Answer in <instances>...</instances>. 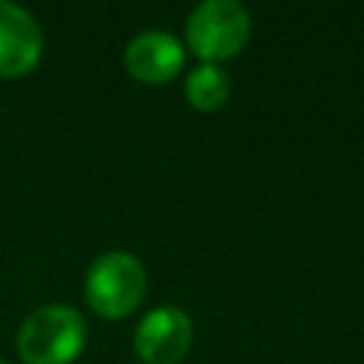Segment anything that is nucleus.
<instances>
[{
	"mask_svg": "<svg viewBox=\"0 0 364 364\" xmlns=\"http://www.w3.org/2000/svg\"><path fill=\"white\" fill-rule=\"evenodd\" d=\"M148 290L145 264L128 250H108L91 262L82 279L85 304L108 321L131 316Z\"/></svg>",
	"mask_w": 364,
	"mask_h": 364,
	"instance_id": "obj_1",
	"label": "nucleus"
},
{
	"mask_svg": "<svg viewBox=\"0 0 364 364\" xmlns=\"http://www.w3.org/2000/svg\"><path fill=\"white\" fill-rule=\"evenodd\" d=\"M85 318L68 304H43L17 330L23 364H71L85 347Z\"/></svg>",
	"mask_w": 364,
	"mask_h": 364,
	"instance_id": "obj_2",
	"label": "nucleus"
},
{
	"mask_svg": "<svg viewBox=\"0 0 364 364\" xmlns=\"http://www.w3.org/2000/svg\"><path fill=\"white\" fill-rule=\"evenodd\" d=\"M253 34L247 9L236 0H205L185 23V46L208 65L236 57Z\"/></svg>",
	"mask_w": 364,
	"mask_h": 364,
	"instance_id": "obj_3",
	"label": "nucleus"
},
{
	"mask_svg": "<svg viewBox=\"0 0 364 364\" xmlns=\"http://www.w3.org/2000/svg\"><path fill=\"white\" fill-rule=\"evenodd\" d=\"M193 344V321L182 307L159 304L134 330V350L145 364H179Z\"/></svg>",
	"mask_w": 364,
	"mask_h": 364,
	"instance_id": "obj_4",
	"label": "nucleus"
},
{
	"mask_svg": "<svg viewBox=\"0 0 364 364\" xmlns=\"http://www.w3.org/2000/svg\"><path fill=\"white\" fill-rule=\"evenodd\" d=\"M43 57V31L17 3L0 0V77L14 80L37 68Z\"/></svg>",
	"mask_w": 364,
	"mask_h": 364,
	"instance_id": "obj_5",
	"label": "nucleus"
},
{
	"mask_svg": "<svg viewBox=\"0 0 364 364\" xmlns=\"http://www.w3.org/2000/svg\"><path fill=\"white\" fill-rule=\"evenodd\" d=\"M122 65L136 82L162 85L185 68V46L168 31H142L125 46Z\"/></svg>",
	"mask_w": 364,
	"mask_h": 364,
	"instance_id": "obj_6",
	"label": "nucleus"
},
{
	"mask_svg": "<svg viewBox=\"0 0 364 364\" xmlns=\"http://www.w3.org/2000/svg\"><path fill=\"white\" fill-rule=\"evenodd\" d=\"M230 97V77L225 68L219 65H208V63H199L196 68L188 71L185 77V100L202 111V114H210V111H219Z\"/></svg>",
	"mask_w": 364,
	"mask_h": 364,
	"instance_id": "obj_7",
	"label": "nucleus"
},
{
	"mask_svg": "<svg viewBox=\"0 0 364 364\" xmlns=\"http://www.w3.org/2000/svg\"><path fill=\"white\" fill-rule=\"evenodd\" d=\"M0 364H6V361H3V358H0Z\"/></svg>",
	"mask_w": 364,
	"mask_h": 364,
	"instance_id": "obj_8",
	"label": "nucleus"
}]
</instances>
